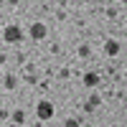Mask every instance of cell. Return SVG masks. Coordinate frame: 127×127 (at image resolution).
Masks as SVG:
<instances>
[{"label": "cell", "mask_w": 127, "mask_h": 127, "mask_svg": "<svg viewBox=\"0 0 127 127\" xmlns=\"http://www.w3.org/2000/svg\"><path fill=\"white\" fill-rule=\"evenodd\" d=\"M84 84H87V87H97L99 84V74H84Z\"/></svg>", "instance_id": "6"}, {"label": "cell", "mask_w": 127, "mask_h": 127, "mask_svg": "<svg viewBox=\"0 0 127 127\" xmlns=\"http://www.w3.org/2000/svg\"><path fill=\"white\" fill-rule=\"evenodd\" d=\"M66 127H81V122H79L76 117H69V120H66Z\"/></svg>", "instance_id": "8"}, {"label": "cell", "mask_w": 127, "mask_h": 127, "mask_svg": "<svg viewBox=\"0 0 127 127\" xmlns=\"http://www.w3.org/2000/svg\"><path fill=\"white\" fill-rule=\"evenodd\" d=\"M3 38L8 41V43H18V41L23 38V31H20V26H8L3 31Z\"/></svg>", "instance_id": "2"}, {"label": "cell", "mask_w": 127, "mask_h": 127, "mask_svg": "<svg viewBox=\"0 0 127 127\" xmlns=\"http://www.w3.org/2000/svg\"><path fill=\"white\" fill-rule=\"evenodd\" d=\"M81 127H92V125H81Z\"/></svg>", "instance_id": "9"}, {"label": "cell", "mask_w": 127, "mask_h": 127, "mask_svg": "<svg viewBox=\"0 0 127 127\" xmlns=\"http://www.w3.org/2000/svg\"><path fill=\"white\" fill-rule=\"evenodd\" d=\"M36 114H38V120H51L54 117V104H51L48 99H41L38 104H36Z\"/></svg>", "instance_id": "1"}, {"label": "cell", "mask_w": 127, "mask_h": 127, "mask_svg": "<svg viewBox=\"0 0 127 127\" xmlns=\"http://www.w3.org/2000/svg\"><path fill=\"white\" fill-rule=\"evenodd\" d=\"M99 104H102V97H99V94H92L89 102H87V107H84V112H92L94 107H99Z\"/></svg>", "instance_id": "5"}, {"label": "cell", "mask_w": 127, "mask_h": 127, "mask_svg": "<svg viewBox=\"0 0 127 127\" xmlns=\"http://www.w3.org/2000/svg\"><path fill=\"white\" fill-rule=\"evenodd\" d=\"M104 54L107 56H117L120 54V43L117 41H107V43H104Z\"/></svg>", "instance_id": "4"}, {"label": "cell", "mask_w": 127, "mask_h": 127, "mask_svg": "<svg viewBox=\"0 0 127 127\" xmlns=\"http://www.w3.org/2000/svg\"><path fill=\"white\" fill-rule=\"evenodd\" d=\"M23 120H26V114H23V112L18 109V112L13 114V122H15V125H23Z\"/></svg>", "instance_id": "7"}, {"label": "cell", "mask_w": 127, "mask_h": 127, "mask_svg": "<svg viewBox=\"0 0 127 127\" xmlns=\"http://www.w3.org/2000/svg\"><path fill=\"white\" fill-rule=\"evenodd\" d=\"M43 36H46V26H43V23H33V26H31V38L41 41Z\"/></svg>", "instance_id": "3"}, {"label": "cell", "mask_w": 127, "mask_h": 127, "mask_svg": "<svg viewBox=\"0 0 127 127\" xmlns=\"http://www.w3.org/2000/svg\"><path fill=\"white\" fill-rule=\"evenodd\" d=\"M8 127H15V125H8Z\"/></svg>", "instance_id": "10"}]
</instances>
